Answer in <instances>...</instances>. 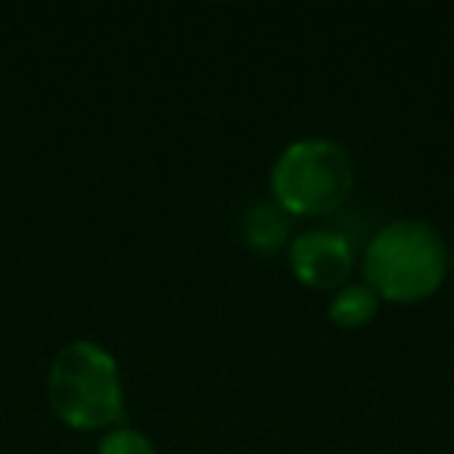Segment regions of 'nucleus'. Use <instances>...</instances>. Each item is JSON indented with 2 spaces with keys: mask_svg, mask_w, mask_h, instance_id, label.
Instances as JSON below:
<instances>
[{
  "mask_svg": "<svg viewBox=\"0 0 454 454\" xmlns=\"http://www.w3.org/2000/svg\"><path fill=\"white\" fill-rule=\"evenodd\" d=\"M448 262L451 249L429 221L398 218L371 237L361 255V271L380 302L417 305L442 290Z\"/></svg>",
  "mask_w": 454,
  "mask_h": 454,
  "instance_id": "f257e3e1",
  "label": "nucleus"
},
{
  "mask_svg": "<svg viewBox=\"0 0 454 454\" xmlns=\"http://www.w3.org/2000/svg\"><path fill=\"white\" fill-rule=\"evenodd\" d=\"M47 398L59 420L78 433L113 429L125 417L119 361L94 340H72L53 355Z\"/></svg>",
  "mask_w": 454,
  "mask_h": 454,
  "instance_id": "f03ea898",
  "label": "nucleus"
},
{
  "mask_svg": "<svg viewBox=\"0 0 454 454\" xmlns=\"http://www.w3.org/2000/svg\"><path fill=\"white\" fill-rule=\"evenodd\" d=\"M271 200L290 218H324L346 206L355 190V162L327 137H302L280 150L271 165Z\"/></svg>",
  "mask_w": 454,
  "mask_h": 454,
  "instance_id": "7ed1b4c3",
  "label": "nucleus"
},
{
  "mask_svg": "<svg viewBox=\"0 0 454 454\" xmlns=\"http://www.w3.org/2000/svg\"><path fill=\"white\" fill-rule=\"evenodd\" d=\"M286 265L302 286L317 293L340 290L355 271V243L333 227L305 231L286 247Z\"/></svg>",
  "mask_w": 454,
  "mask_h": 454,
  "instance_id": "20e7f679",
  "label": "nucleus"
},
{
  "mask_svg": "<svg viewBox=\"0 0 454 454\" xmlns=\"http://www.w3.org/2000/svg\"><path fill=\"white\" fill-rule=\"evenodd\" d=\"M240 240L255 255H278L290 247V215L274 200H253L240 215Z\"/></svg>",
  "mask_w": 454,
  "mask_h": 454,
  "instance_id": "39448f33",
  "label": "nucleus"
},
{
  "mask_svg": "<svg viewBox=\"0 0 454 454\" xmlns=\"http://www.w3.org/2000/svg\"><path fill=\"white\" fill-rule=\"evenodd\" d=\"M380 315V296L367 284H346L327 302L330 324L342 330H361Z\"/></svg>",
  "mask_w": 454,
  "mask_h": 454,
  "instance_id": "423d86ee",
  "label": "nucleus"
},
{
  "mask_svg": "<svg viewBox=\"0 0 454 454\" xmlns=\"http://www.w3.org/2000/svg\"><path fill=\"white\" fill-rule=\"evenodd\" d=\"M97 454H159V448L153 445L150 435H144L134 427H113L106 429V435L100 439Z\"/></svg>",
  "mask_w": 454,
  "mask_h": 454,
  "instance_id": "0eeeda50",
  "label": "nucleus"
},
{
  "mask_svg": "<svg viewBox=\"0 0 454 454\" xmlns=\"http://www.w3.org/2000/svg\"><path fill=\"white\" fill-rule=\"evenodd\" d=\"M448 271L454 274V253H451V262H448Z\"/></svg>",
  "mask_w": 454,
  "mask_h": 454,
  "instance_id": "6e6552de",
  "label": "nucleus"
}]
</instances>
